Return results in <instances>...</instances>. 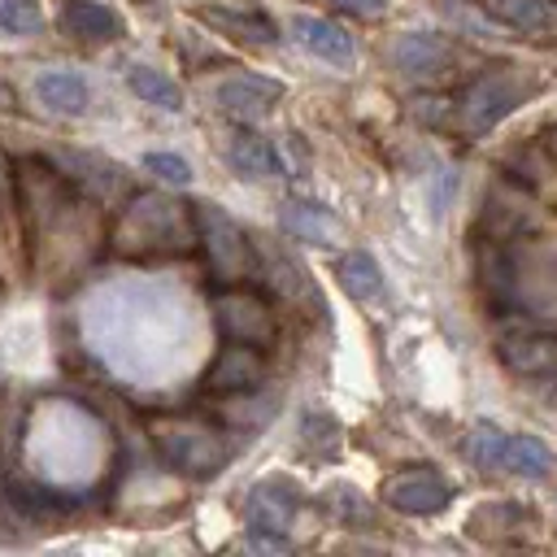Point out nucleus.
<instances>
[{
    "label": "nucleus",
    "mask_w": 557,
    "mask_h": 557,
    "mask_svg": "<svg viewBox=\"0 0 557 557\" xmlns=\"http://www.w3.org/2000/svg\"><path fill=\"white\" fill-rule=\"evenodd\" d=\"M191 222H196V244L205 248V265L213 283H244L257 274V248L222 205L213 200L191 205Z\"/></svg>",
    "instance_id": "nucleus-1"
},
{
    "label": "nucleus",
    "mask_w": 557,
    "mask_h": 557,
    "mask_svg": "<svg viewBox=\"0 0 557 557\" xmlns=\"http://www.w3.org/2000/svg\"><path fill=\"white\" fill-rule=\"evenodd\" d=\"M144 170L157 174V178H165V183H174V187H187L191 183V165L183 157H174V152H148L144 157Z\"/></svg>",
    "instance_id": "nucleus-27"
},
{
    "label": "nucleus",
    "mask_w": 557,
    "mask_h": 557,
    "mask_svg": "<svg viewBox=\"0 0 557 557\" xmlns=\"http://www.w3.org/2000/svg\"><path fill=\"white\" fill-rule=\"evenodd\" d=\"M453 500V487L440 470L431 466H413V470H396L383 479V505L396 509V513H409V518H431V513H444Z\"/></svg>",
    "instance_id": "nucleus-7"
},
{
    "label": "nucleus",
    "mask_w": 557,
    "mask_h": 557,
    "mask_svg": "<svg viewBox=\"0 0 557 557\" xmlns=\"http://www.w3.org/2000/svg\"><path fill=\"white\" fill-rule=\"evenodd\" d=\"M483 17L496 26L522 30V35H548L557 30V0H474Z\"/></svg>",
    "instance_id": "nucleus-11"
},
{
    "label": "nucleus",
    "mask_w": 557,
    "mask_h": 557,
    "mask_svg": "<svg viewBox=\"0 0 557 557\" xmlns=\"http://www.w3.org/2000/svg\"><path fill=\"white\" fill-rule=\"evenodd\" d=\"M527 96H531V83L518 70H487V74H479L461 91V100H457V126L470 139H479V135L496 131Z\"/></svg>",
    "instance_id": "nucleus-3"
},
{
    "label": "nucleus",
    "mask_w": 557,
    "mask_h": 557,
    "mask_svg": "<svg viewBox=\"0 0 557 557\" xmlns=\"http://www.w3.org/2000/svg\"><path fill=\"white\" fill-rule=\"evenodd\" d=\"M544 148H548V161H557V126L548 131V144H544Z\"/></svg>",
    "instance_id": "nucleus-29"
},
{
    "label": "nucleus",
    "mask_w": 557,
    "mask_h": 557,
    "mask_svg": "<svg viewBox=\"0 0 557 557\" xmlns=\"http://www.w3.org/2000/svg\"><path fill=\"white\" fill-rule=\"evenodd\" d=\"M61 26L65 35L74 39H87V44H109L122 35V17L96 0H65L61 4Z\"/></svg>",
    "instance_id": "nucleus-17"
},
{
    "label": "nucleus",
    "mask_w": 557,
    "mask_h": 557,
    "mask_svg": "<svg viewBox=\"0 0 557 557\" xmlns=\"http://www.w3.org/2000/svg\"><path fill=\"white\" fill-rule=\"evenodd\" d=\"M213 326L222 331V339L231 344H252V348H270L278 339V318L270 309L265 296L248 292L244 283H218L213 300Z\"/></svg>",
    "instance_id": "nucleus-4"
},
{
    "label": "nucleus",
    "mask_w": 557,
    "mask_h": 557,
    "mask_svg": "<svg viewBox=\"0 0 557 557\" xmlns=\"http://www.w3.org/2000/svg\"><path fill=\"white\" fill-rule=\"evenodd\" d=\"M283 222L292 226V231H300V235H309V239H322V235H335V222L318 209V205H287L283 209Z\"/></svg>",
    "instance_id": "nucleus-25"
},
{
    "label": "nucleus",
    "mask_w": 557,
    "mask_h": 557,
    "mask_svg": "<svg viewBox=\"0 0 557 557\" xmlns=\"http://www.w3.org/2000/svg\"><path fill=\"white\" fill-rule=\"evenodd\" d=\"M257 270H261V274H274V278H270V287L278 292V300H287V305H309V300H313V305H322V300H318L313 278L305 274V265H300L292 252H283V248H278V252H274V248H265V252L257 257Z\"/></svg>",
    "instance_id": "nucleus-14"
},
{
    "label": "nucleus",
    "mask_w": 557,
    "mask_h": 557,
    "mask_svg": "<svg viewBox=\"0 0 557 557\" xmlns=\"http://www.w3.org/2000/svg\"><path fill=\"white\" fill-rule=\"evenodd\" d=\"M174 200L170 196H157V191H144V196H135L131 200V213H126V222H122V231H135V239H122V252H165V248H174V252H183V244H174Z\"/></svg>",
    "instance_id": "nucleus-8"
},
{
    "label": "nucleus",
    "mask_w": 557,
    "mask_h": 557,
    "mask_svg": "<svg viewBox=\"0 0 557 557\" xmlns=\"http://www.w3.org/2000/svg\"><path fill=\"white\" fill-rule=\"evenodd\" d=\"M474 270H479V283H483V292H487L492 305H509V300H513V292H518V283H513L518 270H513V257H509V248H505L500 239H483V244H479Z\"/></svg>",
    "instance_id": "nucleus-18"
},
{
    "label": "nucleus",
    "mask_w": 557,
    "mask_h": 557,
    "mask_svg": "<svg viewBox=\"0 0 557 557\" xmlns=\"http://www.w3.org/2000/svg\"><path fill=\"white\" fill-rule=\"evenodd\" d=\"M213 100H218V109H222L226 117H235V122H257V117H265V113L283 100V83L261 78V74H235V78H222V83L213 87Z\"/></svg>",
    "instance_id": "nucleus-9"
},
{
    "label": "nucleus",
    "mask_w": 557,
    "mask_h": 557,
    "mask_svg": "<svg viewBox=\"0 0 557 557\" xmlns=\"http://www.w3.org/2000/svg\"><path fill=\"white\" fill-rule=\"evenodd\" d=\"M500 474H513V479H548L553 474V448L540 435H505Z\"/></svg>",
    "instance_id": "nucleus-19"
},
{
    "label": "nucleus",
    "mask_w": 557,
    "mask_h": 557,
    "mask_svg": "<svg viewBox=\"0 0 557 557\" xmlns=\"http://www.w3.org/2000/svg\"><path fill=\"white\" fill-rule=\"evenodd\" d=\"M126 87L139 96V104H152V109H165V113H183V87L161 74L157 65H131L126 70Z\"/></svg>",
    "instance_id": "nucleus-20"
},
{
    "label": "nucleus",
    "mask_w": 557,
    "mask_h": 557,
    "mask_svg": "<svg viewBox=\"0 0 557 557\" xmlns=\"http://www.w3.org/2000/svg\"><path fill=\"white\" fill-rule=\"evenodd\" d=\"M148 435L157 444V453L165 457V466H174L187 479H213L231 453L226 440L209 426V422H191V418H152Z\"/></svg>",
    "instance_id": "nucleus-2"
},
{
    "label": "nucleus",
    "mask_w": 557,
    "mask_h": 557,
    "mask_svg": "<svg viewBox=\"0 0 557 557\" xmlns=\"http://www.w3.org/2000/svg\"><path fill=\"white\" fill-rule=\"evenodd\" d=\"M300 487L296 479L287 474H274V479H261L248 500H244V513H248V531H252V544L261 548H287V522L300 513Z\"/></svg>",
    "instance_id": "nucleus-5"
},
{
    "label": "nucleus",
    "mask_w": 557,
    "mask_h": 557,
    "mask_svg": "<svg viewBox=\"0 0 557 557\" xmlns=\"http://www.w3.org/2000/svg\"><path fill=\"white\" fill-rule=\"evenodd\" d=\"M448 61H453V52L444 48V39L418 35V30L413 35H400L396 48H392V65L400 74H409V78H431V74L448 70Z\"/></svg>",
    "instance_id": "nucleus-16"
},
{
    "label": "nucleus",
    "mask_w": 557,
    "mask_h": 557,
    "mask_svg": "<svg viewBox=\"0 0 557 557\" xmlns=\"http://www.w3.org/2000/svg\"><path fill=\"white\" fill-rule=\"evenodd\" d=\"M44 13L39 0H0V30L9 35H39Z\"/></svg>",
    "instance_id": "nucleus-24"
},
{
    "label": "nucleus",
    "mask_w": 557,
    "mask_h": 557,
    "mask_svg": "<svg viewBox=\"0 0 557 557\" xmlns=\"http://www.w3.org/2000/svg\"><path fill=\"white\" fill-rule=\"evenodd\" d=\"M205 26L222 30L226 39H239V44H252V48H265L278 39V26L261 13H244V9H226V4H213V9H200L196 13Z\"/></svg>",
    "instance_id": "nucleus-15"
},
{
    "label": "nucleus",
    "mask_w": 557,
    "mask_h": 557,
    "mask_svg": "<svg viewBox=\"0 0 557 557\" xmlns=\"http://www.w3.org/2000/svg\"><path fill=\"white\" fill-rule=\"evenodd\" d=\"M265 379H270L265 352L252 348V344H231V339H226V348H222V352L209 361V370H205V392H209V396H222V400H235V396L261 392Z\"/></svg>",
    "instance_id": "nucleus-6"
},
{
    "label": "nucleus",
    "mask_w": 557,
    "mask_h": 557,
    "mask_svg": "<svg viewBox=\"0 0 557 557\" xmlns=\"http://www.w3.org/2000/svg\"><path fill=\"white\" fill-rule=\"evenodd\" d=\"M35 100L48 109V113H61V117H78L87 113L91 104V87L78 70H44L35 78Z\"/></svg>",
    "instance_id": "nucleus-12"
},
{
    "label": "nucleus",
    "mask_w": 557,
    "mask_h": 557,
    "mask_svg": "<svg viewBox=\"0 0 557 557\" xmlns=\"http://www.w3.org/2000/svg\"><path fill=\"white\" fill-rule=\"evenodd\" d=\"M500 448H505V431H496V426H474L461 440L466 461L474 470H483V474H500Z\"/></svg>",
    "instance_id": "nucleus-23"
},
{
    "label": "nucleus",
    "mask_w": 557,
    "mask_h": 557,
    "mask_svg": "<svg viewBox=\"0 0 557 557\" xmlns=\"http://www.w3.org/2000/svg\"><path fill=\"white\" fill-rule=\"evenodd\" d=\"M222 157L226 165L239 174V178H274L278 174V152L270 148V139L244 131V122L231 131V139L222 144Z\"/></svg>",
    "instance_id": "nucleus-13"
},
{
    "label": "nucleus",
    "mask_w": 557,
    "mask_h": 557,
    "mask_svg": "<svg viewBox=\"0 0 557 557\" xmlns=\"http://www.w3.org/2000/svg\"><path fill=\"white\" fill-rule=\"evenodd\" d=\"M287 30H292V39H296L309 57H318V61H326V65H352V57H357L352 35H348L339 22H331V17L296 13V17L287 22Z\"/></svg>",
    "instance_id": "nucleus-10"
},
{
    "label": "nucleus",
    "mask_w": 557,
    "mask_h": 557,
    "mask_svg": "<svg viewBox=\"0 0 557 557\" xmlns=\"http://www.w3.org/2000/svg\"><path fill=\"white\" fill-rule=\"evenodd\" d=\"M300 440H305L313 453L326 448V457H331V448L339 444V426H335L331 413H313V409H309V413L300 418Z\"/></svg>",
    "instance_id": "nucleus-26"
},
{
    "label": "nucleus",
    "mask_w": 557,
    "mask_h": 557,
    "mask_svg": "<svg viewBox=\"0 0 557 557\" xmlns=\"http://www.w3.org/2000/svg\"><path fill=\"white\" fill-rule=\"evenodd\" d=\"M335 274H339V287L348 292V300H374V296L383 292V270H379V261H374L370 252H361V248H348V252L339 257Z\"/></svg>",
    "instance_id": "nucleus-22"
},
{
    "label": "nucleus",
    "mask_w": 557,
    "mask_h": 557,
    "mask_svg": "<svg viewBox=\"0 0 557 557\" xmlns=\"http://www.w3.org/2000/svg\"><path fill=\"white\" fill-rule=\"evenodd\" d=\"M335 9H348V13H361V17H374L387 9V0H331Z\"/></svg>",
    "instance_id": "nucleus-28"
},
{
    "label": "nucleus",
    "mask_w": 557,
    "mask_h": 557,
    "mask_svg": "<svg viewBox=\"0 0 557 557\" xmlns=\"http://www.w3.org/2000/svg\"><path fill=\"white\" fill-rule=\"evenodd\" d=\"M65 161V178H74V183H83V187H91L96 196H117L122 187H126V174H122V165H113V161H104V157H91V152H70V157H61Z\"/></svg>",
    "instance_id": "nucleus-21"
}]
</instances>
